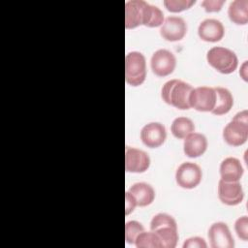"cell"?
Masks as SVG:
<instances>
[{"label":"cell","instance_id":"obj_16","mask_svg":"<svg viewBox=\"0 0 248 248\" xmlns=\"http://www.w3.org/2000/svg\"><path fill=\"white\" fill-rule=\"evenodd\" d=\"M207 144V140L204 135L193 132L185 138L183 150L186 156L190 158H197L206 151Z\"/></svg>","mask_w":248,"mask_h":248},{"label":"cell","instance_id":"obj_11","mask_svg":"<svg viewBox=\"0 0 248 248\" xmlns=\"http://www.w3.org/2000/svg\"><path fill=\"white\" fill-rule=\"evenodd\" d=\"M208 239L212 248H233L234 240L228 225L224 222L213 223L208 230Z\"/></svg>","mask_w":248,"mask_h":248},{"label":"cell","instance_id":"obj_20","mask_svg":"<svg viewBox=\"0 0 248 248\" xmlns=\"http://www.w3.org/2000/svg\"><path fill=\"white\" fill-rule=\"evenodd\" d=\"M230 19L237 25H245L248 22V1L234 0L228 8Z\"/></svg>","mask_w":248,"mask_h":248},{"label":"cell","instance_id":"obj_7","mask_svg":"<svg viewBox=\"0 0 248 248\" xmlns=\"http://www.w3.org/2000/svg\"><path fill=\"white\" fill-rule=\"evenodd\" d=\"M202 177V169L199 165L192 162L182 163L175 172L176 183L184 189L196 188L201 183Z\"/></svg>","mask_w":248,"mask_h":248},{"label":"cell","instance_id":"obj_3","mask_svg":"<svg viewBox=\"0 0 248 248\" xmlns=\"http://www.w3.org/2000/svg\"><path fill=\"white\" fill-rule=\"evenodd\" d=\"M150 231L160 238L163 248H174L178 241L176 221L168 213L156 214L150 222Z\"/></svg>","mask_w":248,"mask_h":248},{"label":"cell","instance_id":"obj_26","mask_svg":"<svg viewBox=\"0 0 248 248\" xmlns=\"http://www.w3.org/2000/svg\"><path fill=\"white\" fill-rule=\"evenodd\" d=\"M225 4L224 0H204L202 2V6L204 8V11L207 13L219 12L222 9V6Z\"/></svg>","mask_w":248,"mask_h":248},{"label":"cell","instance_id":"obj_13","mask_svg":"<svg viewBox=\"0 0 248 248\" xmlns=\"http://www.w3.org/2000/svg\"><path fill=\"white\" fill-rule=\"evenodd\" d=\"M187 33V24L180 16H168L161 25L160 34L166 41L176 42L184 38Z\"/></svg>","mask_w":248,"mask_h":248},{"label":"cell","instance_id":"obj_6","mask_svg":"<svg viewBox=\"0 0 248 248\" xmlns=\"http://www.w3.org/2000/svg\"><path fill=\"white\" fill-rule=\"evenodd\" d=\"M146 78V60L139 51H131L125 57V79L132 86L141 85Z\"/></svg>","mask_w":248,"mask_h":248},{"label":"cell","instance_id":"obj_27","mask_svg":"<svg viewBox=\"0 0 248 248\" xmlns=\"http://www.w3.org/2000/svg\"><path fill=\"white\" fill-rule=\"evenodd\" d=\"M207 244L203 238L199 236H193L185 240L183 248H206Z\"/></svg>","mask_w":248,"mask_h":248},{"label":"cell","instance_id":"obj_18","mask_svg":"<svg viewBox=\"0 0 248 248\" xmlns=\"http://www.w3.org/2000/svg\"><path fill=\"white\" fill-rule=\"evenodd\" d=\"M129 192L136 200L137 206L144 207L151 204L155 199V191L153 187L145 182H137L133 184Z\"/></svg>","mask_w":248,"mask_h":248},{"label":"cell","instance_id":"obj_10","mask_svg":"<svg viewBox=\"0 0 248 248\" xmlns=\"http://www.w3.org/2000/svg\"><path fill=\"white\" fill-rule=\"evenodd\" d=\"M150 158L143 150L126 146L125 148V170L127 172L141 173L148 170Z\"/></svg>","mask_w":248,"mask_h":248},{"label":"cell","instance_id":"obj_2","mask_svg":"<svg viewBox=\"0 0 248 248\" xmlns=\"http://www.w3.org/2000/svg\"><path fill=\"white\" fill-rule=\"evenodd\" d=\"M193 90L192 85L180 80L170 79L167 81L161 90V97L165 103L178 109H189V98Z\"/></svg>","mask_w":248,"mask_h":248},{"label":"cell","instance_id":"obj_12","mask_svg":"<svg viewBox=\"0 0 248 248\" xmlns=\"http://www.w3.org/2000/svg\"><path fill=\"white\" fill-rule=\"evenodd\" d=\"M167 139L165 126L160 122H150L145 124L140 130V140L149 148L161 146Z\"/></svg>","mask_w":248,"mask_h":248},{"label":"cell","instance_id":"obj_15","mask_svg":"<svg viewBox=\"0 0 248 248\" xmlns=\"http://www.w3.org/2000/svg\"><path fill=\"white\" fill-rule=\"evenodd\" d=\"M199 37L205 42H219L225 35L223 23L215 18H206L202 20L198 28Z\"/></svg>","mask_w":248,"mask_h":248},{"label":"cell","instance_id":"obj_23","mask_svg":"<svg viewBox=\"0 0 248 248\" xmlns=\"http://www.w3.org/2000/svg\"><path fill=\"white\" fill-rule=\"evenodd\" d=\"M144 231V227L138 221H129L125 224V239L129 244H135L140 233Z\"/></svg>","mask_w":248,"mask_h":248},{"label":"cell","instance_id":"obj_29","mask_svg":"<svg viewBox=\"0 0 248 248\" xmlns=\"http://www.w3.org/2000/svg\"><path fill=\"white\" fill-rule=\"evenodd\" d=\"M246 62H247V61L244 62V64L242 65V70L239 72V74L241 75V77L243 78L244 80H247V75H246V64H247V63H246Z\"/></svg>","mask_w":248,"mask_h":248},{"label":"cell","instance_id":"obj_8","mask_svg":"<svg viewBox=\"0 0 248 248\" xmlns=\"http://www.w3.org/2000/svg\"><path fill=\"white\" fill-rule=\"evenodd\" d=\"M216 103V93L214 87L208 86H199L193 88L189 104L190 108H195L198 111H209L214 108Z\"/></svg>","mask_w":248,"mask_h":248},{"label":"cell","instance_id":"obj_4","mask_svg":"<svg viewBox=\"0 0 248 248\" xmlns=\"http://www.w3.org/2000/svg\"><path fill=\"white\" fill-rule=\"evenodd\" d=\"M224 140L232 146H240L248 139V111L237 112L223 130Z\"/></svg>","mask_w":248,"mask_h":248},{"label":"cell","instance_id":"obj_9","mask_svg":"<svg viewBox=\"0 0 248 248\" xmlns=\"http://www.w3.org/2000/svg\"><path fill=\"white\" fill-rule=\"evenodd\" d=\"M150 66L152 72L156 76L167 77L174 71L176 66V58L171 51L161 48L152 54Z\"/></svg>","mask_w":248,"mask_h":248},{"label":"cell","instance_id":"obj_24","mask_svg":"<svg viewBox=\"0 0 248 248\" xmlns=\"http://www.w3.org/2000/svg\"><path fill=\"white\" fill-rule=\"evenodd\" d=\"M195 3V0H165L163 2L166 9L171 13H179L188 10Z\"/></svg>","mask_w":248,"mask_h":248},{"label":"cell","instance_id":"obj_19","mask_svg":"<svg viewBox=\"0 0 248 248\" xmlns=\"http://www.w3.org/2000/svg\"><path fill=\"white\" fill-rule=\"evenodd\" d=\"M216 93V103L211 113L215 115H223L228 113L233 106V97L229 89L221 86L214 87Z\"/></svg>","mask_w":248,"mask_h":248},{"label":"cell","instance_id":"obj_28","mask_svg":"<svg viewBox=\"0 0 248 248\" xmlns=\"http://www.w3.org/2000/svg\"><path fill=\"white\" fill-rule=\"evenodd\" d=\"M136 206H137V202L135 198L129 191H127L125 195V214L128 215L132 213Z\"/></svg>","mask_w":248,"mask_h":248},{"label":"cell","instance_id":"obj_14","mask_svg":"<svg viewBox=\"0 0 248 248\" xmlns=\"http://www.w3.org/2000/svg\"><path fill=\"white\" fill-rule=\"evenodd\" d=\"M218 198L227 205H237L244 199V192L239 181L228 182L222 179L218 183Z\"/></svg>","mask_w":248,"mask_h":248},{"label":"cell","instance_id":"obj_17","mask_svg":"<svg viewBox=\"0 0 248 248\" xmlns=\"http://www.w3.org/2000/svg\"><path fill=\"white\" fill-rule=\"evenodd\" d=\"M244 172L241 162L234 157L225 158L220 165L221 179L228 182L239 181Z\"/></svg>","mask_w":248,"mask_h":248},{"label":"cell","instance_id":"obj_1","mask_svg":"<svg viewBox=\"0 0 248 248\" xmlns=\"http://www.w3.org/2000/svg\"><path fill=\"white\" fill-rule=\"evenodd\" d=\"M165 20L163 12L143 0H129L125 4V27L133 29L140 25L158 27Z\"/></svg>","mask_w":248,"mask_h":248},{"label":"cell","instance_id":"obj_22","mask_svg":"<svg viewBox=\"0 0 248 248\" xmlns=\"http://www.w3.org/2000/svg\"><path fill=\"white\" fill-rule=\"evenodd\" d=\"M137 248H163L159 236L153 232L143 231L135 241Z\"/></svg>","mask_w":248,"mask_h":248},{"label":"cell","instance_id":"obj_21","mask_svg":"<svg viewBox=\"0 0 248 248\" xmlns=\"http://www.w3.org/2000/svg\"><path fill=\"white\" fill-rule=\"evenodd\" d=\"M195 131L194 122L185 116L176 117L171 125H170V132L176 139H185L189 134Z\"/></svg>","mask_w":248,"mask_h":248},{"label":"cell","instance_id":"obj_5","mask_svg":"<svg viewBox=\"0 0 248 248\" xmlns=\"http://www.w3.org/2000/svg\"><path fill=\"white\" fill-rule=\"evenodd\" d=\"M208 64L221 74L233 73L238 65L236 54L230 48L224 46H213L206 54Z\"/></svg>","mask_w":248,"mask_h":248},{"label":"cell","instance_id":"obj_25","mask_svg":"<svg viewBox=\"0 0 248 248\" xmlns=\"http://www.w3.org/2000/svg\"><path fill=\"white\" fill-rule=\"evenodd\" d=\"M234 231L240 239L247 241L248 239V217L247 216H242L236 219L234 223Z\"/></svg>","mask_w":248,"mask_h":248}]
</instances>
